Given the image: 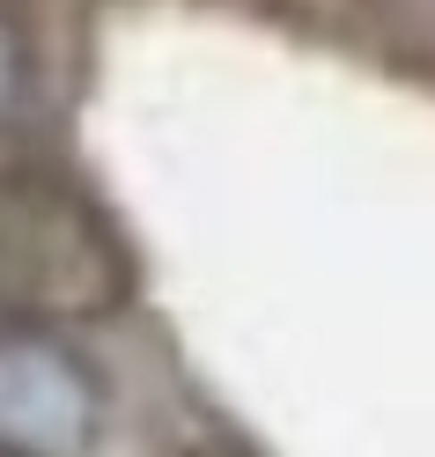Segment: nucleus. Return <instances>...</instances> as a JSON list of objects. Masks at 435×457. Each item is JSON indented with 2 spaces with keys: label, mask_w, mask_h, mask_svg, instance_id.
I'll use <instances>...</instances> for the list:
<instances>
[{
  "label": "nucleus",
  "mask_w": 435,
  "mask_h": 457,
  "mask_svg": "<svg viewBox=\"0 0 435 457\" xmlns=\"http://www.w3.org/2000/svg\"><path fill=\"white\" fill-rule=\"evenodd\" d=\"M104 428V391L60 339H0V457H89Z\"/></svg>",
  "instance_id": "nucleus-1"
},
{
  "label": "nucleus",
  "mask_w": 435,
  "mask_h": 457,
  "mask_svg": "<svg viewBox=\"0 0 435 457\" xmlns=\"http://www.w3.org/2000/svg\"><path fill=\"white\" fill-rule=\"evenodd\" d=\"M15 89V30H8V15H0V104H8Z\"/></svg>",
  "instance_id": "nucleus-2"
}]
</instances>
